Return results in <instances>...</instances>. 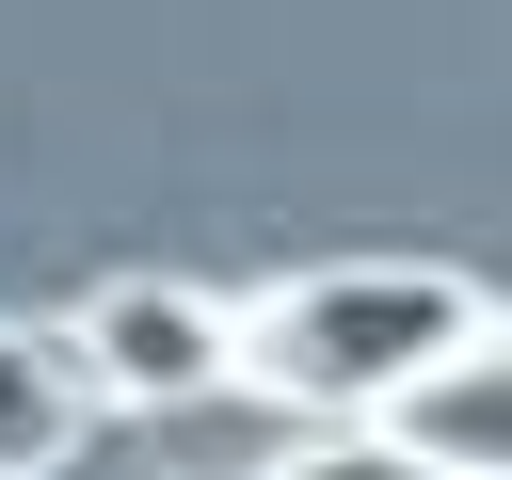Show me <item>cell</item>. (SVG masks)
<instances>
[{
  "label": "cell",
  "mask_w": 512,
  "mask_h": 480,
  "mask_svg": "<svg viewBox=\"0 0 512 480\" xmlns=\"http://www.w3.org/2000/svg\"><path fill=\"white\" fill-rule=\"evenodd\" d=\"M496 304L448 272V256H320L288 288L240 304V384L256 400H304V416H384L432 352H464Z\"/></svg>",
  "instance_id": "cell-1"
},
{
  "label": "cell",
  "mask_w": 512,
  "mask_h": 480,
  "mask_svg": "<svg viewBox=\"0 0 512 480\" xmlns=\"http://www.w3.org/2000/svg\"><path fill=\"white\" fill-rule=\"evenodd\" d=\"M64 448H80V368L0 320V480H32V464H64Z\"/></svg>",
  "instance_id": "cell-4"
},
{
  "label": "cell",
  "mask_w": 512,
  "mask_h": 480,
  "mask_svg": "<svg viewBox=\"0 0 512 480\" xmlns=\"http://www.w3.org/2000/svg\"><path fill=\"white\" fill-rule=\"evenodd\" d=\"M368 432H384L416 480H512V304H496L464 352H432Z\"/></svg>",
  "instance_id": "cell-3"
},
{
  "label": "cell",
  "mask_w": 512,
  "mask_h": 480,
  "mask_svg": "<svg viewBox=\"0 0 512 480\" xmlns=\"http://www.w3.org/2000/svg\"><path fill=\"white\" fill-rule=\"evenodd\" d=\"M64 368L112 384V400H208V384H240V320L208 288H176V272H112L64 320Z\"/></svg>",
  "instance_id": "cell-2"
}]
</instances>
